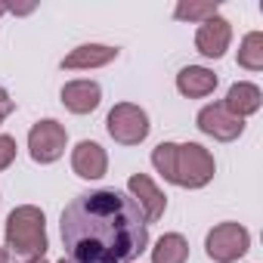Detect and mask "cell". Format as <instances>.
<instances>
[{"label": "cell", "mask_w": 263, "mask_h": 263, "mask_svg": "<svg viewBox=\"0 0 263 263\" xmlns=\"http://www.w3.org/2000/svg\"><path fill=\"white\" fill-rule=\"evenodd\" d=\"M7 251L19 257H44L47 251V226L44 211L34 204H22L7 217Z\"/></svg>", "instance_id": "3957f363"}, {"label": "cell", "mask_w": 263, "mask_h": 263, "mask_svg": "<svg viewBox=\"0 0 263 263\" xmlns=\"http://www.w3.org/2000/svg\"><path fill=\"white\" fill-rule=\"evenodd\" d=\"M186 257H189V241L180 232L161 235L152 248V263H186Z\"/></svg>", "instance_id": "9a60e30c"}, {"label": "cell", "mask_w": 263, "mask_h": 263, "mask_svg": "<svg viewBox=\"0 0 263 263\" xmlns=\"http://www.w3.org/2000/svg\"><path fill=\"white\" fill-rule=\"evenodd\" d=\"M232 118H248V115H254V111H260V105H263V93H260V87L257 84H232L229 87V93H226V99L220 102Z\"/></svg>", "instance_id": "7c38bea8"}, {"label": "cell", "mask_w": 263, "mask_h": 263, "mask_svg": "<svg viewBox=\"0 0 263 263\" xmlns=\"http://www.w3.org/2000/svg\"><path fill=\"white\" fill-rule=\"evenodd\" d=\"M71 167H74V174L84 177V180H99V177H105V171H108V155H105V149H102L99 143L84 140V143H78L74 152H71Z\"/></svg>", "instance_id": "30bf717a"}, {"label": "cell", "mask_w": 263, "mask_h": 263, "mask_svg": "<svg viewBox=\"0 0 263 263\" xmlns=\"http://www.w3.org/2000/svg\"><path fill=\"white\" fill-rule=\"evenodd\" d=\"M217 10H220L217 0H214V4H211V0H195V4H192V0H183V4H177L174 16L183 19V22H186V19H189V22H208V19L217 16Z\"/></svg>", "instance_id": "e0dca14e"}, {"label": "cell", "mask_w": 263, "mask_h": 263, "mask_svg": "<svg viewBox=\"0 0 263 263\" xmlns=\"http://www.w3.org/2000/svg\"><path fill=\"white\" fill-rule=\"evenodd\" d=\"M13 161H16V140L0 134V171H7Z\"/></svg>", "instance_id": "ac0fdd59"}, {"label": "cell", "mask_w": 263, "mask_h": 263, "mask_svg": "<svg viewBox=\"0 0 263 263\" xmlns=\"http://www.w3.org/2000/svg\"><path fill=\"white\" fill-rule=\"evenodd\" d=\"M115 56H118V50H115V47L84 44V47L71 50V53L62 59V68H68V71H78V68H99V65H108Z\"/></svg>", "instance_id": "5bb4252c"}, {"label": "cell", "mask_w": 263, "mask_h": 263, "mask_svg": "<svg viewBox=\"0 0 263 263\" xmlns=\"http://www.w3.org/2000/svg\"><path fill=\"white\" fill-rule=\"evenodd\" d=\"M177 90L189 99H201V96H211L217 90V74L201 68V65H189L177 74Z\"/></svg>", "instance_id": "4fadbf2b"}, {"label": "cell", "mask_w": 263, "mask_h": 263, "mask_svg": "<svg viewBox=\"0 0 263 263\" xmlns=\"http://www.w3.org/2000/svg\"><path fill=\"white\" fill-rule=\"evenodd\" d=\"M105 130L121 146H140L149 137V115L134 102H118L105 118Z\"/></svg>", "instance_id": "277c9868"}, {"label": "cell", "mask_w": 263, "mask_h": 263, "mask_svg": "<svg viewBox=\"0 0 263 263\" xmlns=\"http://www.w3.org/2000/svg\"><path fill=\"white\" fill-rule=\"evenodd\" d=\"M10 111H13V108H0V124H4V118H7Z\"/></svg>", "instance_id": "44dd1931"}, {"label": "cell", "mask_w": 263, "mask_h": 263, "mask_svg": "<svg viewBox=\"0 0 263 263\" xmlns=\"http://www.w3.org/2000/svg\"><path fill=\"white\" fill-rule=\"evenodd\" d=\"M152 164L155 171L183 189H201L214 180V155L198 146V143H161L152 152Z\"/></svg>", "instance_id": "7a4b0ae2"}, {"label": "cell", "mask_w": 263, "mask_h": 263, "mask_svg": "<svg viewBox=\"0 0 263 263\" xmlns=\"http://www.w3.org/2000/svg\"><path fill=\"white\" fill-rule=\"evenodd\" d=\"M102 99V90L96 81H71L62 87V105L74 115H90Z\"/></svg>", "instance_id": "8fae6325"}, {"label": "cell", "mask_w": 263, "mask_h": 263, "mask_svg": "<svg viewBox=\"0 0 263 263\" xmlns=\"http://www.w3.org/2000/svg\"><path fill=\"white\" fill-rule=\"evenodd\" d=\"M238 65L241 68H251V71H260L263 68V34L260 31H251L241 47H238Z\"/></svg>", "instance_id": "2e32d148"}, {"label": "cell", "mask_w": 263, "mask_h": 263, "mask_svg": "<svg viewBox=\"0 0 263 263\" xmlns=\"http://www.w3.org/2000/svg\"><path fill=\"white\" fill-rule=\"evenodd\" d=\"M59 229L71 263H134L149 248V223L121 189L78 195L62 211Z\"/></svg>", "instance_id": "6da1fadb"}, {"label": "cell", "mask_w": 263, "mask_h": 263, "mask_svg": "<svg viewBox=\"0 0 263 263\" xmlns=\"http://www.w3.org/2000/svg\"><path fill=\"white\" fill-rule=\"evenodd\" d=\"M0 263H10V251L7 248H0Z\"/></svg>", "instance_id": "ffe728a7"}, {"label": "cell", "mask_w": 263, "mask_h": 263, "mask_svg": "<svg viewBox=\"0 0 263 263\" xmlns=\"http://www.w3.org/2000/svg\"><path fill=\"white\" fill-rule=\"evenodd\" d=\"M127 189H130V195H134L137 208L143 211V220H146V223H158V220L164 217L167 198H164V192H161L146 174H134V177H130V183H127Z\"/></svg>", "instance_id": "ba28073f"}, {"label": "cell", "mask_w": 263, "mask_h": 263, "mask_svg": "<svg viewBox=\"0 0 263 263\" xmlns=\"http://www.w3.org/2000/svg\"><path fill=\"white\" fill-rule=\"evenodd\" d=\"M28 263H47V260H44V257H34V260H28Z\"/></svg>", "instance_id": "7402d4cb"}, {"label": "cell", "mask_w": 263, "mask_h": 263, "mask_svg": "<svg viewBox=\"0 0 263 263\" xmlns=\"http://www.w3.org/2000/svg\"><path fill=\"white\" fill-rule=\"evenodd\" d=\"M65 143H68V134H65V127L53 118H44L31 127V134H28V149H31V158L37 164H53L62 158L65 152Z\"/></svg>", "instance_id": "8992f818"}, {"label": "cell", "mask_w": 263, "mask_h": 263, "mask_svg": "<svg viewBox=\"0 0 263 263\" xmlns=\"http://www.w3.org/2000/svg\"><path fill=\"white\" fill-rule=\"evenodd\" d=\"M59 263H71V260H59Z\"/></svg>", "instance_id": "cb8c5ba5"}, {"label": "cell", "mask_w": 263, "mask_h": 263, "mask_svg": "<svg viewBox=\"0 0 263 263\" xmlns=\"http://www.w3.org/2000/svg\"><path fill=\"white\" fill-rule=\"evenodd\" d=\"M251 248V235L241 223H220L208 232L204 251L214 263H232L238 257H245Z\"/></svg>", "instance_id": "5b68a950"}, {"label": "cell", "mask_w": 263, "mask_h": 263, "mask_svg": "<svg viewBox=\"0 0 263 263\" xmlns=\"http://www.w3.org/2000/svg\"><path fill=\"white\" fill-rule=\"evenodd\" d=\"M198 130H201V134H208V137H214V140H220V143H232V140L241 137L245 121L241 118H232L220 102H214V105H204L198 111Z\"/></svg>", "instance_id": "52a82bcc"}, {"label": "cell", "mask_w": 263, "mask_h": 263, "mask_svg": "<svg viewBox=\"0 0 263 263\" xmlns=\"http://www.w3.org/2000/svg\"><path fill=\"white\" fill-rule=\"evenodd\" d=\"M4 13H7V4H0V16H4Z\"/></svg>", "instance_id": "603a6c76"}, {"label": "cell", "mask_w": 263, "mask_h": 263, "mask_svg": "<svg viewBox=\"0 0 263 263\" xmlns=\"http://www.w3.org/2000/svg\"><path fill=\"white\" fill-rule=\"evenodd\" d=\"M229 41H232V28L223 16H214V19L201 22L198 31H195V47L208 59H220L229 50Z\"/></svg>", "instance_id": "9c48e42d"}, {"label": "cell", "mask_w": 263, "mask_h": 263, "mask_svg": "<svg viewBox=\"0 0 263 263\" xmlns=\"http://www.w3.org/2000/svg\"><path fill=\"white\" fill-rule=\"evenodd\" d=\"M0 108H13V99H10V93L0 87Z\"/></svg>", "instance_id": "d6986e66"}]
</instances>
